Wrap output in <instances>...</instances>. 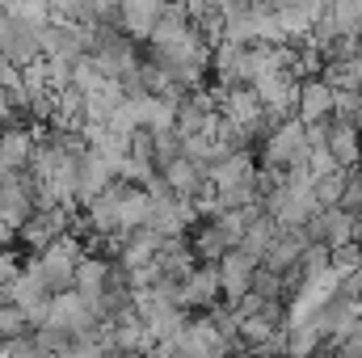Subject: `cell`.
Segmentation results:
<instances>
[{
    "label": "cell",
    "mask_w": 362,
    "mask_h": 358,
    "mask_svg": "<svg viewBox=\"0 0 362 358\" xmlns=\"http://www.w3.org/2000/svg\"><path fill=\"white\" fill-rule=\"evenodd\" d=\"M211 93H215V101H219V118H223L228 127H236L249 148H253V139H262V135L274 131L270 110L262 105V97H257L253 85H240V89H211Z\"/></svg>",
    "instance_id": "6da1fadb"
},
{
    "label": "cell",
    "mask_w": 362,
    "mask_h": 358,
    "mask_svg": "<svg viewBox=\"0 0 362 358\" xmlns=\"http://www.w3.org/2000/svg\"><path fill=\"white\" fill-rule=\"evenodd\" d=\"M85 245H81V236H59L55 245H47L42 253H34L30 262H25V270L30 274H38L42 282H47V291L51 295H59V291H72V278H76V266L85 262Z\"/></svg>",
    "instance_id": "7a4b0ae2"
},
{
    "label": "cell",
    "mask_w": 362,
    "mask_h": 358,
    "mask_svg": "<svg viewBox=\"0 0 362 358\" xmlns=\"http://www.w3.org/2000/svg\"><path fill=\"white\" fill-rule=\"evenodd\" d=\"M303 161H308V122L291 114V118L274 122V131L266 135V144H262V169L282 178L291 165H303Z\"/></svg>",
    "instance_id": "3957f363"
},
{
    "label": "cell",
    "mask_w": 362,
    "mask_h": 358,
    "mask_svg": "<svg viewBox=\"0 0 362 358\" xmlns=\"http://www.w3.org/2000/svg\"><path fill=\"white\" fill-rule=\"evenodd\" d=\"M47 325L59 329V333H68V337H76V342H85V337L101 333V312L93 308L81 291H59L51 299V321Z\"/></svg>",
    "instance_id": "277c9868"
},
{
    "label": "cell",
    "mask_w": 362,
    "mask_h": 358,
    "mask_svg": "<svg viewBox=\"0 0 362 358\" xmlns=\"http://www.w3.org/2000/svg\"><path fill=\"white\" fill-rule=\"evenodd\" d=\"M312 245H325V249H346V245H358L362 236V219L346 207H325L316 219L303 224Z\"/></svg>",
    "instance_id": "5b68a950"
},
{
    "label": "cell",
    "mask_w": 362,
    "mask_h": 358,
    "mask_svg": "<svg viewBox=\"0 0 362 358\" xmlns=\"http://www.w3.org/2000/svg\"><path fill=\"white\" fill-rule=\"evenodd\" d=\"M177 350H181V358H232V354H240V346L228 342L206 312L185 325V333L177 337Z\"/></svg>",
    "instance_id": "8992f818"
},
{
    "label": "cell",
    "mask_w": 362,
    "mask_h": 358,
    "mask_svg": "<svg viewBox=\"0 0 362 358\" xmlns=\"http://www.w3.org/2000/svg\"><path fill=\"white\" fill-rule=\"evenodd\" d=\"M72 232V211L68 207H47V211H34L30 224L17 232V241L30 249V253H42L47 245H55L59 236Z\"/></svg>",
    "instance_id": "52a82bcc"
},
{
    "label": "cell",
    "mask_w": 362,
    "mask_h": 358,
    "mask_svg": "<svg viewBox=\"0 0 362 358\" xmlns=\"http://www.w3.org/2000/svg\"><path fill=\"white\" fill-rule=\"evenodd\" d=\"M295 118H303L308 127H325L329 118H337V89H333L325 76H308V81H299Z\"/></svg>",
    "instance_id": "ba28073f"
},
{
    "label": "cell",
    "mask_w": 362,
    "mask_h": 358,
    "mask_svg": "<svg viewBox=\"0 0 362 358\" xmlns=\"http://www.w3.org/2000/svg\"><path fill=\"white\" fill-rule=\"evenodd\" d=\"M257 258H249L245 249H228L219 258V282H223V299L228 304H240L249 291H253V274H257Z\"/></svg>",
    "instance_id": "9c48e42d"
},
{
    "label": "cell",
    "mask_w": 362,
    "mask_h": 358,
    "mask_svg": "<svg viewBox=\"0 0 362 358\" xmlns=\"http://www.w3.org/2000/svg\"><path fill=\"white\" fill-rule=\"evenodd\" d=\"M223 299V282H219V266H194L189 278L181 282V308L189 312H211Z\"/></svg>",
    "instance_id": "30bf717a"
},
{
    "label": "cell",
    "mask_w": 362,
    "mask_h": 358,
    "mask_svg": "<svg viewBox=\"0 0 362 358\" xmlns=\"http://www.w3.org/2000/svg\"><path fill=\"white\" fill-rule=\"evenodd\" d=\"M325 144H329V152L337 156V165L350 173L354 165H362V127L354 118H329L325 122Z\"/></svg>",
    "instance_id": "8fae6325"
},
{
    "label": "cell",
    "mask_w": 362,
    "mask_h": 358,
    "mask_svg": "<svg viewBox=\"0 0 362 358\" xmlns=\"http://www.w3.org/2000/svg\"><path fill=\"white\" fill-rule=\"evenodd\" d=\"M34 148H38V131H30V127H8L4 139H0V173H30Z\"/></svg>",
    "instance_id": "7c38bea8"
},
{
    "label": "cell",
    "mask_w": 362,
    "mask_h": 358,
    "mask_svg": "<svg viewBox=\"0 0 362 358\" xmlns=\"http://www.w3.org/2000/svg\"><path fill=\"white\" fill-rule=\"evenodd\" d=\"M165 236L156 228H139V232H127L122 245H118V266L127 270H144V266H156V253H160Z\"/></svg>",
    "instance_id": "4fadbf2b"
},
{
    "label": "cell",
    "mask_w": 362,
    "mask_h": 358,
    "mask_svg": "<svg viewBox=\"0 0 362 358\" xmlns=\"http://www.w3.org/2000/svg\"><path fill=\"white\" fill-rule=\"evenodd\" d=\"M114 181H118V169L110 161H101L93 148H85L81 152V207H89L93 198H101Z\"/></svg>",
    "instance_id": "5bb4252c"
},
{
    "label": "cell",
    "mask_w": 362,
    "mask_h": 358,
    "mask_svg": "<svg viewBox=\"0 0 362 358\" xmlns=\"http://www.w3.org/2000/svg\"><path fill=\"white\" fill-rule=\"evenodd\" d=\"M85 144H89L101 161H110L114 169H122V161L131 156V135L114 131L110 122H89V127H85Z\"/></svg>",
    "instance_id": "9a60e30c"
},
{
    "label": "cell",
    "mask_w": 362,
    "mask_h": 358,
    "mask_svg": "<svg viewBox=\"0 0 362 358\" xmlns=\"http://www.w3.org/2000/svg\"><path fill=\"white\" fill-rule=\"evenodd\" d=\"M110 270H114V262H105L97 253H85V262L76 266V278H72V291H81L93 308H97L101 295L110 291Z\"/></svg>",
    "instance_id": "2e32d148"
},
{
    "label": "cell",
    "mask_w": 362,
    "mask_h": 358,
    "mask_svg": "<svg viewBox=\"0 0 362 358\" xmlns=\"http://www.w3.org/2000/svg\"><path fill=\"white\" fill-rule=\"evenodd\" d=\"M194 266H198V258H194L189 236H173V241H165V245H160V253H156V270H160L165 278H177V282H185Z\"/></svg>",
    "instance_id": "e0dca14e"
},
{
    "label": "cell",
    "mask_w": 362,
    "mask_h": 358,
    "mask_svg": "<svg viewBox=\"0 0 362 358\" xmlns=\"http://www.w3.org/2000/svg\"><path fill=\"white\" fill-rule=\"evenodd\" d=\"M160 178L169 181V190L173 194H181V198H198L211 181H206V173L194 165V161H185V156H177V161H169L165 169H160Z\"/></svg>",
    "instance_id": "ac0fdd59"
},
{
    "label": "cell",
    "mask_w": 362,
    "mask_h": 358,
    "mask_svg": "<svg viewBox=\"0 0 362 358\" xmlns=\"http://www.w3.org/2000/svg\"><path fill=\"white\" fill-rule=\"evenodd\" d=\"M262 165L253 161V152L245 148V152H236V156H228V161H219L215 169H211V185L219 190V185H236V181H245V178H253Z\"/></svg>",
    "instance_id": "d6986e66"
},
{
    "label": "cell",
    "mask_w": 362,
    "mask_h": 358,
    "mask_svg": "<svg viewBox=\"0 0 362 358\" xmlns=\"http://www.w3.org/2000/svg\"><path fill=\"white\" fill-rule=\"evenodd\" d=\"M274 236H278V224H274L266 211H257V215H253V224H249V232H245V241H240V249H245L249 258H257V262H262V258H266V249L274 245Z\"/></svg>",
    "instance_id": "ffe728a7"
},
{
    "label": "cell",
    "mask_w": 362,
    "mask_h": 358,
    "mask_svg": "<svg viewBox=\"0 0 362 358\" xmlns=\"http://www.w3.org/2000/svg\"><path fill=\"white\" fill-rule=\"evenodd\" d=\"M25 333H34L30 321H25V312L17 304H0V342H17Z\"/></svg>",
    "instance_id": "44dd1931"
},
{
    "label": "cell",
    "mask_w": 362,
    "mask_h": 358,
    "mask_svg": "<svg viewBox=\"0 0 362 358\" xmlns=\"http://www.w3.org/2000/svg\"><path fill=\"white\" fill-rule=\"evenodd\" d=\"M253 295H262L266 304L286 299V278H282V274H274V270H266V266H257V274H253Z\"/></svg>",
    "instance_id": "7402d4cb"
},
{
    "label": "cell",
    "mask_w": 362,
    "mask_h": 358,
    "mask_svg": "<svg viewBox=\"0 0 362 358\" xmlns=\"http://www.w3.org/2000/svg\"><path fill=\"white\" fill-rule=\"evenodd\" d=\"M152 144H156V169H165L169 161H177V156H181V131H177V127L152 131Z\"/></svg>",
    "instance_id": "603a6c76"
},
{
    "label": "cell",
    "mask_w": 362,
    "mask_h": 358,
    "mask_svg": "<svg viewBox=\"0 0 362 358\" xmlns=\"http://www.w3.org/2000/svg\"><path fill=\"white\" fill-rule=\"evenodd\" d=\"M156 173H160V169H156L152 161H139V156H127V161H122V169H118V178L131 181V185H139V190L156 178Z\"/></svg>",
    "instance_id": "cb8c5ba5"
},
{
    "label": "cell",
    "mask_w": 362,
    "mask_h": 358,
    "mask_svg": "<svg viewBox=\"0 0 362 358\" xmlns=\"http://www.w3.org/2000/svg\"><path fill=\"white\" fill-rule=\"evenodd\" d=\"M316 198H320V207H341V198H346V169L316 181Z\"/></svg>",
    "instance_id": "d4e9b609"
},
{
    "label": "cell",
    "mask_w": 362,
    "mask_h": 358,
    "mask_svg": "<svg viewBox=\"0 0 362 358\" xmlns=\"http://www.w3.org/2000/svg\"><path fill=\"white\" fill-rule=\"evenodd\" d=\"M341 207L354 211L362 219V165H354V169L346 173V198H341Z\"/></svg>",
    "instance_id": "484cf974"
},
{
    "label": "cell",
    "mask_w": 362,
    "mask_h": 358,
    "mask_svg": "<svg viewBox=\"0 0 362 358\" xmlns=\"http://www.w3.org/2000/svg\"><path fill=\"white\" fill-rule=\"evenodd\" d=\"M21 270H25V266L17 262V253H13V249H0V287H8Z\"/></svg>",
    "instance_id": "4316f807"
},
{
    "label": "cell",
    "mask_w": 362,
    "mask_h": 358,
    "mask_svg": "<svg viewBox=\"0 0 362 358\" xmlns=\"http://www.w3.org/2000/svg\"><path fill=\"white\" fill-rule=\"evenodd\" d=\"M13 30H17V21L8 17V8H0V51H4V42L13 38Z\"/></svg>",
    "instance_id": "83f0119b"
},
{
    "label": "cell",
    "mask_w": 362,
    "mask_h": 358,
    "mask_svg": "<svg viewBox=\"0 0 362 358\" xmlns=\"http://www.w3.org/2000/svg\"><path fill=\"white\" fill-rule=\"evenodd\" d=\"M202 4H219V8H228V4H232V0H202Z\"/></svg>",
    "instance_id": "f1b7e54d"
},
{
    "label": "cell",
    "mask_w": 362,
    "mask_h": 358,
    "mask_svg": "<svg viewBox=\"0 0 362 358\" xmlns=\"http://www.w3.org/2000/svg\"><path fill=\"white\" fill-rule=\"evenodd\" d=\"M0 249H4V241H0Z\"/></svg>",
    "instance_id": "f546056e"
},
{
    "label": "cell",
    "mask_w": 362,
    "mask_h": 358,
    "mask_svg": "<svg viewBox=\"0 0 362 358\" xmlns=\"http://www.w3.org/2000/svg\"><path fill=\"white\" fill-rule=\"evenodd\" d=\"M0 304H4V299H0Z\"/></svg>",
    "instance_id": "4dcf8cb0"
},
{
    "label": "cell",
    "mask_w": 362,
    "mask_h": 358,
    "mask_svg": "<svg viewBox=\"0 0 362 358\" xmlns=\"http://www.w3.org/2000/svg\"><path fill=\"white\" fill-rule=\"evenodd\" d=\"M0 64H4V59H0Z\"/></svg>",
    "instance_id": "1f68e13d"
}]
</instances>
